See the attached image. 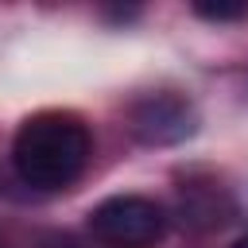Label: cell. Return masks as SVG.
I'll return each instance as SVG.
<instances>
[{"mask_svg":"<svg viewBox=\"0 0 248 248\" xmlns=\"http://www.w3.org/2000/svg\"><path fill=\"white\" fill-rule=\"evenodd\" d=\"M194 12H198L202 19H240L248 8H244V4H205V0H202V4H194Z\"/></svg>","mask_w":248,"mask_h":248,"instance_id":"5","label":"cell"},{"mask_svg":"<svg viewBox=\"0 0 248 248\" xmlns=\"http://www.w3.org/2000/svg\"><path fill=\"white\" fill-rule=\"evenodd\" d=\"M236 248H248V236H244V240H240V244H236Z\"/></svg>","mask_w":248,"mask_h":248,"instance_id":"6","label":"cell"},{"mask_svg":"<svg viewBox=\"0 0 248 248\" xmlns=\"http://www.w3.org/2000/svg\"><path fill=\"white\" fill-rule=\"evenodd\" d=\"M178 209H182V221L194 225V229H213L221 221H229V198L205 182V186H182V198H178Z\"/></svg>","mask_w":248,"mask_h":248,"instance_id":"4","label":"cell"},{"mask_svg":"<svg viewBox=\"0 0 248 248\" xmlns=\"http://www.w3.org/2000/svg\"><path fill=\"white\" fill-rule=\"evenodd\" d=\"M163 229V209L140 194H116L89 209V232L108 248H151Z\"/></svg>","mask_w":248,"mask_h":248,"instance_id":"2","label":"cell"},{"mask_svg":"<svg viewBox=\"0 0 248 248\" xmlns=\"http://www.w3.org/2000/svg\"><path fill=\"white\" fill-rule=\"evenodd\" d=\"M128 128L140 143H155V147L178 143L194 132V108L178 93H147L132 105Z\"/></svg>","mask_w":248,"mask_h":248,"instance_id":"3","label":"cell"},{"mask_svg":"<svg viewBox=\"0 0 248 248\" xmlns=\"http://www.w3.org/2000/svg\"><path fill=\"white\" fill-rule=\"evenodd\" d=\"M89 151V128L74 112H35L12 140V167L35 190H62L85 170Z\"/></svg>","mask_w":248,"mask_h":248,"instance_id":"1","label":"cell"}]
</instances>
